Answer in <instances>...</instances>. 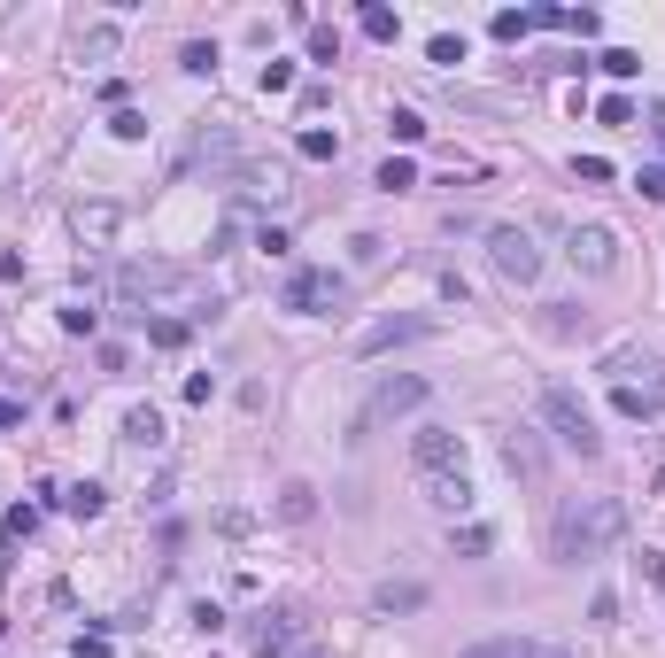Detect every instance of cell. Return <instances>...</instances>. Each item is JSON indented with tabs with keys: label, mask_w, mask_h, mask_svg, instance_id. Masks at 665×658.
<instances>
[{
	"label": "cell",
	"mask_w": 665,
	"mask_h": 658,
	"mask_svg": "<svg viewBox=\"0 0 665 658\" xmlns=\"http://www.w3.org/2000/svg\"><path fill=\"white\" fill-rule=\"evenodd\" d=\"M619 535H627V504H619V496H573V504L557 511V527H550V558L557 566H588V558H604Z\"/></svg>",
	"instance_id": "obj_1"
},
{
	"label": "cell",
	"mask_w": 665,
	"mask_h": 658,
	"mask_svg": "<svg viewBox=\"0 0 665 658\" xmlns=\"http://www.w3.org/2000/svg\"><path fill=\"white\" fill-rule=\"evenodd\" d=\"M426 380H418V372H395V380H379L372 395H364V411H356V419H348V442H372L379 426H395V419H410V411H418V403H426Z\"/></svg>",
	"instance_id": "obj_2"
},
{
	"label": "cell",
	"mask_w": 665,
	"mask_h": 658,
	"mask_svg": "<svg viewBox=\"0 0 665 658\" xmlns=\"http://www.w3.org/2000/svg\"><path fill=\"white\" fill-rule=\"evenodd\" d=\"M542 426H550L565 449H580V457L604 449V434H596V419H588V403H580L573 388H542Z\"/></svg>",
	"instance_id": "obj_3"
},
{
	"label": "cell",
	"mask_w": 665,
	"mask_h": 658,
	"mask_svg": "<svg viewBox=\"0 0 665 658\" xmlns=\"http://www.w3.org/2000/svg\"><path fill=\"white\" fill-rule=\"evenodd\" d=\"M488 256H495V271H503V279H519V287L542 271V248H534L526 225H495V233H488Z\"/></svg>",
	"instance_id": "obj_4"
},
{
	"label": "cell",
	"mask_w": 665,
	"mask_h": 658,
	"mask_svg": "<svg viewBox=\"0 0 665 658\" xmlns=\"http://www.w3.org/2000/svg\"><path fill=\"white\" fill-rule=\"evenodd\" d=\"M441 318H426V310H410V318H379V326L356 333V357H387V349H403V341H426Z\"/></svg>",
	"instance_id": "obj_5"
},
{
	"label": "cell",
	"mask_w": 665,
	"mask_h": 658,
	"mask_svg": "<svg viewBox=\"0 0 665 658\" xmlns=\"http://www.w3.org/2000/svg\"><path fill=\"white\" fill-rule=\"evenodd\" d=\"M503 465H511V480L542 488V480H550V449H542V434H534V426H511V434H503Z\"/></svg>",
	"instance_id": "obj_6"
},
{
	"label": "cell",
	"mask_w": 665,
	"mask_h": 658,
	"mask_svg": "<svg viewBox=\"0 0 665 658\" xmlns=\"http://www.w3.org/2000/svg\"><path fill=\"white\" fill-rule=\"evenodd\" d=\"M341 295H348V279H341V271H294V279H287V310H302V318L333 310Z\"/></svg>",
	"instance_id": "obj_7"
},
{
	"label": "cell",
	"mask_w": 665,
	"mask_h": 658,
	"mask_svg": "<svg viewBox=\"0 0 665 658\" xmlns=\"http://www.w3.org/2000/svg\"><path fill=\"white\" fill-rule=\"evenodd\" d=\"M410 457H418V480L426 473H464V442L449 426H418V434H410Z\"/></svg>",
	"instance_id": "obj_8"
},
{
	"label": "cell",
	"mask_w": 665,
	"mask_h": 658,
	"mask_svg": "<svg viewBox=\"0 0 665 658\" xmlns=\"http://www.w3.org/2000/svg\"><path fill=\"white\" fill-rule=\"evenodd\" d=\"M178 287H186V271H178V264H155V256H147V264H124V271H116V295H132V302H147V295H178Z\"/></svg>",
	"instance_id": "obj_9"
},
{
	"label": "cell",
	"mask_w": 665,
	"mask_h": 658,
	"mask_svg": "<svg viewBox=\"0 0 665 658\" xmlns=\"http://www.w3.org/2000/svg\"><path fill=\"white\" fill-rule=\"evenodd\" d=\"M248 651L256 658H287L294 651V612H256V620H248Z\"/></svg>",
	"instance_id": "obj_10"
},
{
	"label": "cell",
	"mask_w": 665,
	"mask_h": 658,
	"mask_svg": "<svg viewBox=\"0 0 665 658\" xmlns=\"http://www.w3.org/2000/svg\"><path fill=\"white\" fill-rule=\"evenodd\" d=\"M611 411H619V419H658L665 380H619V388H611Z\"/></svg>",
	"instance_id": "obj_11"
},
{
	"label": "cell",
	"mask_w": 665,
	"mask_h": 658,
	"mask_svg": "<svg viewBox=\"0 0 665 658\" xmlns=\"http://www.w3.org/2000/svg\"><path fill=\"white\" fill-rule=\"evenodd\" d=\"M565 256H573L580 271H611V264H619V240H611L604 225H580V233H573V248H565Z\"/></svg>",
	"instance_id": "obj_12"
},
{
	"label": "cell",
	"mask_w": 665,
	"mask_h": 658,
	"mask_svg": "<svg viewBox=\"0 0 665 658\" xmlns=\"http://www.w3.org/2000/svg\"><path fill=\"white\" fill-rule=\"evenodd\" d=\"M426 504H441V511H472V480H464V473H426Z\"/></svg>",
	"instance_id": "obj_13"
},
{
	"label": "cell",
	"mask_w": 665,
	"mask_h": 658,
	"mask_svg": "<svg viewBox=\"0 0 665 658\" xmlns=\"http://www.w3.org/2000/svg\"><path fill=\"white\" fill-rule=\"evenodd\" d=\"M279 519H287V527L318 519V488H310V480H287V488H279Z\"/></svg>",
	"instance_id": "obj_14"
},
{
	"label": "cell",
	"mask_w": 665,
	"mask_h": 658,
	"mask_svg": "<svg viewBox=\"0 0 665 658\" xmlns=\"http://www.w3.org/2000/svg\"><path fill=\"white\" fill-rule=\"evenodd\" d=\"M379 612H387V620H395V612H418V604H426V581H379Z\"/></svg>",
	"instance_id": "obj_15"
},
{
	"label": "cell",
	"mask_w": 665,
	"mask_h": 658,
	"mask_svg": "<svg viewBox=\"0 0 665 658\" xmlns=\"http://www.w3.org/2000/svg\"><path fill=\"white\" fill-rule=\"evenodd\" d=\"M372 186H379V194H410V186H418V163H410V155H387Z\"/></svg>",
	"instance_id": "obj_16"
},
{
	"label": "cell",
	"mask_w": 665,
	"mask_h": 658,
	"mask_svg": "<svg viewBox=\"0 0 665 658\" xmlns=\"http://www.w3.org/2000/svg\"><path fill=\"white\" fill-rule=\"evenodd\" d=\"M163 442V419H155V411H132V419H124V449H155Z\"/></svg>",
	"instance_id": "obj_17"
},
{
	"label": "cell",
	"mask_w": 665,
	"mask_h": 658,
	"mask_svg": "<svg viewBox=\"0 0 665 658\" xmlns=\"http://www.w3.org/2000/svg\"><path fill=\"white\" fill-rule=\"evenodd\" d=\"M101 504H109V488H101V480H78V488L62 496V511H78V519H93Z\"/></svg>",
	"instance_id": "obj_18"
},
{
	"label": "cell",
	"mask_w": 665,
	"mask_h": 658,
	"mask_svg": "<svg viewBox=\"0 0 665 658\" xmlns=\"http://www.w3.org/2000/svg\"><path fill=\"white\" fill-rule=\"evenodd\" d=\"M488 527H480V519H464V527H457V535H449V550H457V558H488Z\"/></svg>",
	"instance_id": "obj_19"
},
{
	"label": "cell",
	"mask_w": 665,
	"mask_h": 658,
	"mask_svg": "<svg viewBox=\"0 0 665 658\" xmlns=\"http://www.w3.org/2000/svg\"><path fill=\"white\" fill-rule=\"evenodd\" d=\"M109 233H116V210H109V202L78 210V240H109Z\"/></svg>",
	"instance_id": "obj_20"
},
{
	"label": "cell",
	"mask_w": 665,
	"mask_h": 658,
	"mask_svg": "<svg viewBox=\"0 0 665 658\" xmlns=\"http://www.w3.org/2000/svg\"><path fill=\"white\" fill-rule=\"evenodd\" d=\"M294 148L310 155V163H333V155H341V140H333V132H325V124H310V132H302V140H294Z\"/></svg>",
	"instance_id": "obj_21"
},
{
	"label": "cell",
	"mask_w": 665,
	"mask_h": 658,
	"mask_svg": "<svg viewBox=\"0 0 665 658\" xmlns=\"http://www.w3.org/2000/svg\"><path fill=\"white\" fill-rule=\"evenodd\" d=\"M310 62H341V31L333 24H310Z\"/></svg>",
	"instance_id": "obj_22"
},
{
	"label": "cell",
	"mask_w": 665,
	"mask_h": 658,
	"mask_svg": "<svg viewBox=\"0 0 665 658\" xmlns=\"http://www.w3.org/2000/svg\"><path fill=\"white\" fill-rule=\"evenodd\" d=\"M596 62H604L611 78H642V55H635V47H604Z\"/></svg>",
	"instance_id": "obj_23"
},
{
	"label": "cell",
	"mask_w": 665,
	"mask_h": 658,
	"mask_svg": "<svg viewBox=\"0 0 665 658\" xmlns=\"http://www.w3.org/2000/svg\"><path fill=\"white\" fill-rule=\"evenodd\" d=\"M519 643L526 635H488V643H472V651H457V658H519Z\"/></svg>",
	"instance_id": "obj_24"
},
{
	"label": "cell",
	"mask_w": 665,
	"mask_h": 658,
	"mask_svg": "<svg viewBox=\"0 0 665 658\" xmlns=\"http://www.w3.org/2000/svg\"><path fill=\"white\" fill-rule=\"evenodd\" d=\"M31 527H39V511H24V504L0 511V535H8V542H31Z\"/></svg>",
	"instance_id": "obj_25"
},
{
	"label": "cell",
	"mask_w": 665,
	"mask_h": 658,
	"mask_svg": "<svg viewBox=\"0 0 665 658\" xmlns=\"http://www.w3.org/2000/svg\"><path fill=\"white\" fill-rule=\"evenodd\" d=\"M364 31H372V39H395V31H403V16H395V8H379V0H372V8H364Z\"/></svg>",
	"instance_id": "obj_26"
},
{
	"label": "cell",
	"mask_w": 665,
	"mask_h": 658,
	"mask_svg": "<svg viewBox=\"0 0 665 658\" xmlns=\"http://www.w3.org/2000/svg\"><path fill=\"white\" fill-rule=\"evenodd\" d=\"M387 132H395L403 148H418V140H426V117H410V109H395V117H387Z\"/></svg>",
	"instance_id": "obj_27"
},
{
	"label": "cell",
	"mask_w": 665,
	"mask_h": 658,
	"mask_svg": "<svg viewBox=\"0 0 665 658\" xmlns=\"http://www.w3.org/2000/svg\"><path fill=\"white\" fill-rule=\"evenodd\" d=\"M495 39H526V31H534V24H526V8H495Z\"/></svg>",
	"instance_id": "obj_28"
},
{
	"label": "cell",
	"mask_w": 665,
	"mask_h": 658,
	"mask_svg": "<svg viewBox=\"0 0 665 658\" xmlns=\"http://www.w3.org/2000/svg\"><path fill=\"white\" fill-rule=\"evenodd\" d=\"M596 117H604V124H635V101H627V93H604V101H596Z\"/></svg>",
	"instance_id": "obj_29"
},
{
	"label": "cell",
	"mask_w": 665,
	"mask_h": 658,
	"mask_svg": "<svg viewBox=\"0 0 665 658\" xmlns=\"http://www.w3.org/2000/svg\"><path fill=\"white\" fill-rule=\"evenodd\" d=\"M263 93H294V62H279V55L263 62Z\"/></svg>",
	"instance_id": "obj_30"
},
{
	"label": "cell",
	"mask_w": 665,
	"mask_h": 658,
	"mask_svg": "<svg viewBox=\"0 0 665 658\" xmlns=\"http://www.w3.org/2000/svg\"><path fill=\"white\" fill-rule=\"evenodd\" d=\"M109 132H116V140H140V132H147V117H140V109H116V117H109Z\"/></svg>",
	"instance_id": "obj_31"
},
{
	"label": "cell",
	"mask_w": 665,
	"mask_h": 658,
	"mask_svg": "<svg viewBox=\"0 0 665 658\" xmlns=\"http://www.w3.org/2000/svg\"><path fill=\"white\" fill-rule=\"evenodd\" d=\"M178 62H186L194 78H209V70H217V47H202V39H194V47H186V55H178Z\"/></svg>",
	"instance_id": "obj_32"
},
{
	"label": "cell",
	"mask_w": 665,
	"mask_h": 658,
	"mask_svg": "<svg viewBox=\"0 0 665 658\" xmlns=\"http://www.w3.org/2000/svg\"><path fill=\"white\" fill-rule=\"evenodd\" d=\"M426 55H434V62H464V39H457V31H434V47H426Z\"/></svg>",
	"instance_id": "obj_33"
},
{
	"label": "cell",
	"mask_w": 665,
	"mask_h": 658,
	"mask_svg": "<svg viewBox=\"0 0 665 658\" xmlns=\"http://www.w3.org/2000/svg\"><path fill=\"white\" fill-rule=\"evenodd\" d=\"M256 248H263V256H287L294 240H287V225H263V233H256Z\"/></svg>",
	"instance_id": "obj_34"
},
{
	"label": "cell",
	"mask_w": 665,
	"mask_h": 658,
	"mask_svg": "<svg viewBox=\"0 0 665 658\" xmlns=\"http://www.w3.org/2000/svg\"><path fill=\"white\" fill-rule=\"evenodd\" d=\"M588 620H596V628H611V620H619V597H611V589H596V604H588Z\"/></svg>",
	"instance_id": "obj_35"
},
{
	"label": "cell",
	"mask_w": 665,
	"mask_h": 658,
	"mask_svg": "<svg viewBox=\"0 0 665 658\" xmlns=\"http://www.w3.org/2000/svg\"><path fill=\"white\" fill-rule=\"evenodd\" d=\"M635 186H642V194H650V202H665V163H650V171H642Z\"/></svg>",
	"instance_id": "obj_36"
},
{
	"label": "cell",
	"mask_w": 665,
	"mask_h": 658,
	"mask_svg": "<svg viewBox=\"0 0 665 658\" xmlns=\"http://www.w3.org/2000/svg\"><path fill=\"white\" fill-rule=\"evenodd\" d=\"M519 658H573L565 643H519Z\"/></svg>",
	"instance_id": "obj_37"
},
{
	"label": "cell",
	"mask_w": 665,
	"mask_h": 658,
	"mask_svg": "<svg viewBox=\"0 0 665 658\" xmlns=\"http://www.w3.org/2000/svg\"><path fill=\"white\" fill-rule=\"evenodd\" d=\"M78 658H109V635H78Z\"/></svg>",
	"instance_id": "obj_38"
},
{
	"label": "cell",
	"mask_w": 665,
	"mask_h": 658,
	"mask_svg": "<svg viewBox=\"0 0 665 658\" xmlns=\"http://www.w3.org/2000/svg\"><path fill=\"white\" fill-rule=\"evenodd\" d=\"M642 573H650V581L665 589V558H658V550H642Z\"/></svg>",
	"instance_id": "obj_39"
},
{
	"label": "cell",
	"mask_w": 665,
	"mask_h": 658,
	"mask_svg": "<svg viewBox=\"0 0 665 658\" xmlns=\"http://www.w3.org/2000/svg\"><path fill=\"white\" fill-rule=\"evenodd\" d=\"M24 419V403H16V395H0V426H16Z\"/></svg>",
	"instance_id": "obj_40"
},
{
	"label": "cell",
	"mask_w": 665,
	"mask_h": 658,
	"mask_svg": "<svg viewBox=\"0 0 665 658\" xmlns=\"http://www.w3.org/2000/svg\"><path fill=\"white\" fill-rule=\"evenodd\" d=\"M650 132H658V140H665V101H658V109H650Z\"/></svg>",
	"instance_id": "obj_41"
}]
</instances>
